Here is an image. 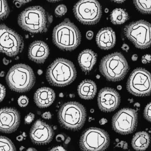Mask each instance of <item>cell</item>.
<instances>
[{"label": "cell", "mask_w": 151, "mask_h": 151, "mask_svg": "<svg viewBox=\"0 0 151 151\" xmlns=\"http://www.w3.org/2000/svg\"><path fill=\"white\" fill-rule=\"evenodd\" d=\"M52 22V16L40 6L26 9L18 18V24L22 29L34 34L47 32Z\"/></svg>", "instance_id": "cell-1"}, {"label": "cell", "mask_w": 151, "mask_h": 151, "mask_svg": "<svg viewBox=\"0 0 151 151\" xmlns=\"http://www.w3.org/2000/svg\"><path fill=\"white\" fill-rule=\"evenodd\" d=\"M54 44L63 51L75 50L80 45L81 35L78 28L66 19L54 28L52 34Z\"/></svg>", "instance_id": "cell-2"}, {"label": "cell", "mask_w": 151, "mask_h": 151, "mask_svg": "<svg viewBox=\"0 0 151 151\" xmlns=\"http://www.w3.org/2000/svg\"><path fill=\"white\" fill-rule=\"evenodd\" d=\"M77 71L74 64L70 61L59 58L47 68L46 78L54 86L63 87L70 84L76 79Z\"/></svg>", "instance_id": "cell-3"}, {"label": "cell", "mask_w": 151, "mask_h": 151, "mask_svg": "<svg viewBox=\"0 0 151 151\" xmlns=\"http://www.w3.org/2000/svg\"><path fill=\"white\" fill-rule=\"evenodd\" d=\"M86 116L84 107L75 101L65 103L58 112V119L60 125L64 129L74 131L79 130L83 127Z\"/></svg>", "instance_id": "cell-4"}, {"label": "cell", "mask_w": 151, "mask_h": 151, "mask_svg": "<svg viewBox=\"0 0 151 151\" xmlns=\"http://www.w3.org/2000/svg\"><path fill=\"white\" fill-rule=\"evenodd\" d=\"M35 76L32 69L24 64L14 65L6 77L9 88L14 91L25 92L30 90L35 83Z\"/></svg>", "instance_id": "cell-5"}, {"label": "cell", "mask_w": 151, "mask_h": 151, "mask_svg": "<svg viewBox=\"0 0 151 151\" xmlns=\"http://www.w3.org/2000/svg\"><path fill=\"white\" fill-rule=\"evenodd\" d=\"M99 69L107 80L117 82L125 77L129 67L123 55L120 52H115L105 56L101 60Z\"/></svg>", "instance_id": "cell-6"}, {"label": "cell", "mask_w": 151, "mask_h": 151, "mask_svg": "<svg viewBox=\"0 0 151 151\" xmlns=\"http://www.w3.org/2000/svg\"><path fill=\"white\" fill-rule=\"evenodd\" d=\"M110 143L108 133L104 130L96 127L86 129L80 138L79 145L84 151H104Z\"/></svg>", "instance_id": "cell-7"}, {"label": "cell", "mask_w": 151, "mask_h": 151, "mask_svg": "<svg viewBox=\"0 0 151 151\" xmlns=\"http://www.w3.org/2000/svg\"><path fill=\"white\" fill-rule=\"evenodd\" d=\"M124 33L136 47L144 49L151 45V24L144 20L131 23L126 26Z\"/></svg>", "instance_id": "cell-8"}, {"label": "cell", "mask_w": 151, "mask_h": 151, "mask_svg": "<svg viewBox=\"0 0 151 151\" xmlns=\"http://www.w3.org/2000/svg\"><path fill=\"white\" fill-rule=\"evenodd\" d=\"M73 12L76 18L86 25L96 24L102 15L101 6L97 0H80L74 6Z\"/></svg>", "instance_id": "cell-9"}, {"label": "cell", "mask_w": 151, "mask_h": 151, "mask_svg": "<svg viewBox=\"0 0 151 151\" xmlns=\"http://www.w3.org/2000/svg\"><path fill=\"white\" fill-rule=\"evenodd\" d=\"M24 47L21 35L5 24H0V52L14 57L22 52Z\"/></svg>", "instance_id": "cell-10"}, {"label": "cell", "mask_w": 151, "mask_h": 151, "mask_svg": "<svg viewBox=\"0 0 151 151\" xmlns=\"http://www.w3.org/2000/svg\"><path fill=\"white\" fill-rule=\"evenodd\" d=\"M127 88L130 93L135 96H149L151 93L150 73L143 68L135 69L128 78Z\"/></svg>", "instance_id": "cell-11"}, {"label": "cell", "mask_w": 151, "mask_h": 151, "mask_svg": "<svg viewBox=\"0 0 151 151\" xmlns=\"http://www.w3.org/2000/svg\"><path fill=\"white\" fill-rule=\"evenodd\" d=\"M138 114L135 109L125 108L119 110L112 119V126L119 134L127 135L134 131L137 125Z\"/></svg>", "instance_id": "cell-12"}, {"label": "cell", "mask_w": 151, "mask_h": 151, "mask_svg": "<svg viewBox=\"0 0 151 151\" xmlns=\"http://www.w3.org/2000/svg\"><path fill=\"white\" fill-rule=\"evenodd\" d=\"M54 136L52 128L40 119L37 120L32 125L30 136L34 144L45 145L50 143Z\"/></svg>", "instance_id": "cell-13"}, {"label": "cell", "mask_w": 151, "mask_h": 151, "mask_svg": "<svg viewBox=\"0 0 151 151\" xmlns=\"http://www.w3.org/2000/svg\"><path fill=\"white\" fill-rule=\"evenodd\" d=\"M20 123V113L16 109H0V132L10 133L15 131Z\"/></svg>", "instance_id": "cell-14"}, {"label": "cell", "mask_w": 151, "mask_h": 151, "mask_svg": "<svg viewBox=\"0 0 151 151\" xmlns=\"http://www.w3.org/2000/svg\"><path fill=\"white\" fill-rule=\"evenodd\" d=\"M121 101L119 93L113 88L105 87L100 91L98 98L99 108L101 111L110 112L119 106Z\"/></svg>", "instance_id": "cell-15"}, {"label": "cell", "mask_w": 151, "mask_h": 151, "mask_svg": "<svg viewBox=\"0 0 151 151\" xmlns=\"http://www.w3.org/2000/svg\"><path fill=\"white\" fill-rule=\"evenodd\" d=\"M49 48L45 42L37 40L32 43L28 51L30 60L37 63H43L49 55Z\"/></svg>", "instance_id": "cell-16"}, {"label": "cell", "mask_w": 151, "mask_h": 151, "mask_svg": "<svg viewBox=\"0 0 151 151\" xmlns=\"http://www.w3.org/2000/svg\"><path fill=\"white\" fill-rule=\"evenodd\" d=\"M115 33L111 28L107 27L101 29L96 36L98 46L103 50H107L113 48L116 44Z\"/></svg>", "instance_id": "cell-17"}, {"label": "cell", "mask_w": 151, "mask_h": 151, "mask_svg": "<svg viewBox=\"0 0 151 151\" xmlns=\"http://www.w3.org/2000/svg\"><path fill=\"white\" fill-rule=\"evenodd\" d=\"M54 91L49 87L39 88L35 92L34 96L35 103L40 108H45L51 106L55 100Z\"/></svg>", "instance_id": "cell-18"}, {"label": "cell", "mask_w": 151, "mask_h": 151, "mask_svg": "<svg viewBox=\"0 0 151 151\" xmlns=\"http://www.w3.org/2000/svg\"><path fill=\"white\" fill-rule=\"evenodd\" d=\"M97 55L92 50L86 49L78 55V62L82 70L88 73L92 70L97 62Z\"/></svg>", "instance_id": "cell-19"}, {"label": "cell", "mask_w": 151, "mask_h": 151, "mask_svg": "<svg viewBox=\"0 0 151 151\" xmlns=\"http://www.w3.org/2000/svg\"><path fill=\"white\" fill-rule=\"evenodd\" d=\"M97 86L93 81L86 79L80 83L78 92L80 98L85 100L93 99L97 93Z\"/></svg>", "instance_id": "cell-20"}, {"label": "cell", "mask_w": 151, "mask_h": 151, "mask_svg": "<svg viewBox=\"0 0 151 151\" xmlns=\"http://www.w3.org/2000/svg\"><path fill=\"white\" fill-rule=\"evenodd\" d=\"M150 142V137L148 133L142 131L137 132L132 140V145L137 151H144L148 147Z\"/></svg>", "instance_id": "cell-21"}, {"label": "cell", "mask_w": 151, "mask_h": 151, "mask_svg": "<svg viewBox=\"0 0 151 151\" xmlns=\"http://www.w3.org/2000/svg\"><path fill=\"white\" fill-rule=\"evenodd\" d=\"M129 18L128 13L122 9H116L110 14V20L112 23L120 25L124 23Z\"/></svg>", "instance_id": "cell-22"}, {"label": "cell", "mask_w": 151, "mask_h": 151, "mask_svg": "<svg viewBox=\"0 0 151 151\" xmlns=\"http://www.w3.org/2000/svg\"><path fill=\"white\" fill-rule=\"evenodd\" d=\"M136 8L144 14H151V0H133Z\"/></svg>", "instance_id": "cell-23"}, {"label": "cell", "mask_w": 151, "mask_h": 151, "mask_svg": "<svg viewBox=\"0 0 151 151\" xmlns=\"http://www.w3.org/2000/svg\"><path fill=\"white\" fill-rule=\"evenodd\" d=\"M15 146L8 138L0 136V151H15Z\"/></svg>", "instance_id": "cell-24"}, {"label": "cell", "mask_w": 151, "mask_h": 151, "mask_svg": "<svg viewBox=\"0 0 151 151\" xmlns=\"http://www.w3.org/2000/svg\"><path fill=\"white\" fill-rule=\"evenodd\" d=\"M9 13L10 9L7 0H0V20L6 19Z\"/></svg>", "instance_id": "cell-25"}, {"label": "cell", "mask_w": 151, "mask_h": 151, "mask_svg": "<svg viewBox=\"0 0 151 151\" xmlns=\"http://www.w3.org/2000/svg\"><path fill=\"white\" fill-rule=\"evenodd\" d=\"M67 12V8L64 5H59L55 9V15L58 17L63 16Z\"/></svg>", "instance_id": "cell-26"}, {"label": "cell", "mask_w": 151, "mask_h": 151, "mask_svg": "<svg viewBox=\"0 0 151 151\" xmlns=\"http://www.w3.org/2000/svg\"><path fill=\"white\" fill-rule=\"evenodd\" d=\"M151 102H149L145 108L144 110V116L145 118L148 122H151Z\"/></svg>", "instance_id": "cell-27"}, {"label": "cell", "mask_w": 151, "mask_h": 151, "mask_svg": "<svg viewBox=\"0 0 151 151\" xmlns=\"http://www.w3.org/2000/svg\"><path fill=\"white\" fill-rule=\"evenodd\" d=\"M29 102V99L25 96H21L18 100V105L22 107L26 106Z\"/></svg>", "instance_id": "cell-28"}, {"label": "cell", "mask_w": 151, "mask_h": 151, "mask_svg": "<svg viewBox=\"0 0 151 151\" xmlns=\"http://www.w3.org/2000/svg\"><path fill=\"white\" fill-rule=\"evenodd\" d=\"M35 118V115L32 113L28 114L24 118V122L26 124H30Z\"/></svg>", "instance_id": "cell-29"}, {"label": "cell", "mask_w": 151, "mask_h": 151, "mask_svg": "<svg viewBox=\"0 0 151 151\" xmlns=\"http://www.w3.org/2000/svg\"><path fill=\"white\" fill-rule=\"evenodd\" d=\"M6 94V89L5 86L0 83V102L4 100Z\"/></svg>", "instance_id": "cell-30"}, {"label": "cell", "mask_w": 151, "mask_h": 151, "mask_svg": "<svg viewBox=\"0 0 151 151\" xmlns=\"http://www.w3.org/2000/svg\"><path fill=\"white\" fill-rule=\"evenodd\" d=\"M151 61V55H145L142 57V62L144 64L150 63Z\"/></svg>", "instance_id": "cell-31"}, {"label": "cell", "mask_w": 151, "mask_h": 151, "mask_svg": "<svg viewBox=\"0 0 151 151\" xmlns=\"http://www.w3.org/2000/svg\"><path fill=\"white\" fill-rule=\"evenodd\" d=\"M116 146L117 147H120L124 149H126L128 148V144L124 141H120L119 143L117 144Z\"/></svg>", "instance_id": "cell-32"}, {"label": "cell", "mask_w": 151, "mask_h": 151, "mask_svg": "<svg viewBox=\"0 0 151 151\" xmlns=\"http://www.w3.org/2000/svg\"><path fill=\"white\" fill-rule=\"evenodd\" d=\"M42 117L45 119L49 120L52 117V115L50 112H46L42 115Z\"/></svg>", "instance_id": "cell-33"}, {"label": "cell", "mask_w": 151, "mask_h": 151, "mask_svg": "<svg viewBox=\"0 0 151 151\" xmlns=\"http://www.w3.org/2000/svg\"><path fill=\"white\" fill-rule=\"evenodd\" d=\"M56 139L58 142H62V141H64L65 139V137L63 134H59L56 136Z\"/></svg>", "instance_id": "cell-34"}, {"label": "cell", "mask_w": 151, "mask_h": 151, "mask_svg": "<svg viewBox=\"0 0 151 151\" xmlns=\"http://www.w3.org/2000/svg\"><path fill=\"white\" fill-rule=\"evenodd\" d=\"M93 36V33L91 31H89L87 32V33H86V38L89 40H91L92 39Z\"/></svg>", "instance_id": "cell-35"}, {"label": "cell", "mask_w": 151, "mask_h": 151, "mask_svg": "<svg viewBox=\"0 0 151 151\" xmlns=\"http://www.w3.org/2000/svg\"><path fill=\"white\" fill-rule=\"evenodd\" d=\"M51 151H66L63 147L61 146H57L53 147Z\"/></svg>", "instance_id": "cell-36"}, {"label": "cell", "mask_w": 151, "mask_h": 151, "mask_svg": "<svg viewBox=\"0 0 151 151\" xmlns=\"http://www.w3.org/2000/svg\"><path fill=\"white\" fill-rule=\"evenodd\" d=\"M14 1L20 4H24L30 2L32 0H14Z\"/></svg>", "instance_id": "cell-37"}, {"label": "cell", "mask_w": 151, "mask_h": 151, "mask_svg": "<svg viewBox=\"0 0 151 151\" xmlns=\"http://www.w3.org/2000/svg\"><path fill=\"white\" fill-rule=\"evenodd\" d=\"M26 137V135L24 132L22 135H20V136L17 137V139L18 141H21L23 139L24 137Z\"/></svg>", "instance_id": "cell-38"}, {"label": "cell", "mask_w": 151, "mask_h": 151, "mask_svg": "<svg viewBox=\"0 0 151 151\" xmlns=\"http://www.w3.org/2000/svg\"><path fill=\"white\" fill-rule=\"evenodd\" d=\"M122 48L124 51H125V52H128V51L129 50V46L125 44H124L123 45Z\"/></svg>", "instance_id": "cell-39"}, {"label": "cell", "mask_w": 151, "mask_h": 151, "mask_svg": "<svg viewBox=\"0 0 151 151\" xmlns=\"http://www.w3.org/2000/svg\"><path fill=\"white\" fill-rule=\"evenodd\" d=\"M107 119H105V118H102L100 121H99L100 124L101 125H103L105 124L107 122Z\"/></svg>", "instance_id": "cell-40"}, {"label": "cell", "mask_w": 151, "mask_h": 151, "mask_svg": "<svg viewBox=\"0 0 151 151\" xmlns=\"http://www.w3.org/2000/svg\"><path fill=\"white\" fill-rule=\"evenodd\" d=\"M3 63H4L5 65H8L9 64V63H10V62H9V60H7L6 58H4V59H3Z\"/></svg>", "instance_id": "cell-41"}, {"label": "cell", "mask_w": 151, "mask_h": 151, "mask_svg": "<svg viewBox=\"0 0 151 151\" xmlns=\"http://www.w3.org/2000/svg\"><path fill=\"white\" fill-rule=\"evenodd\" d=\"M112 1L117 3H122L124 2L126 0H111Z\"/></svg>", "instance_id": "cell-42"}, {"label": "cell", "mask_w": 151, "mask_h": 151, "mask_svg": "<svg viewBox=\"0 0 151 151\" xmlns=\"http://www.w3.org/2000/svg\"><path fill=\"white\" fill-rule=\"evenodd\" d=\"M138 59V56L137 55L135 54L133 55L132 56V61H135L137 60Z\"/></svg>", "instance_id": "cell-43"}, {"label": "cell", "mask_w": 151, "mask_h": 151, "mask_svg": "<svg viewBox=\"0 0 151 151\" xmlns=\"http://www.w3.org/2000/svg\"><path fill=\"white\" fill-rule=\"evenodd\" d=\"M70 138L69 137H68L67 139H66V140L65 141V144L67 145V144H69L70 142Z\"/></svg>", "instance_id": "cell-44"}, {"label": "cell", "mask_w": 151, "mask_h": 151, "mask_svg": "<svg viewBox=\"0 0 151 151\" xmlns=\"http://www.w3.org/2000/svg\"><path fill=\"white\" fill-rule=\"evenodd\" d=\"M48 1L51 2H58V1H60L61 0H47Z\"/></svg>", "instance_id": "cell-45"}, {"label": "cell", "mask_w": 151, "mask_h": 151, "mask_svg": "<svg viewBox=\"0 0 151 151\" xmlns=\"http://www.w3.org/2000/svg\"><path fill=\"white\" fill-rule=\"evenodd\" d=\"M5 72L4 71H2L1 72V73H0V76L1 77H3L5 76Z\"/></svg>", "instance_id": "cell-46"}, {"label": "cell", "mask_w": 151, "mask_h": 151, "mask_svg": "<svg viewBox=\"0 0 151 151\" xmlns=\"http://www.w3.org/2000/svg\"><path fill=\"white\" fill-rule=\"evenodd\" d=\"M38 74L39 75H42V73H43V71L41 70H39L37 71Z\"/></svg>", "instance_id": "cell-47"}, {"label": "cell", "mask_w": 151, "mask_h": 151, "mask_svg": "<svg viewBox=\"0 0 151 151\" xmlns=\"http://www.w3.org/2000/svg\"><path fill=\"white\" fill-rule=\"evenodd\" d=\"M36 149H34V148H32V147H30L29 148V149L27 150V151H36Z\"/></svg>", "instance_id": "cell-48"}, {"label": "cell", "mask_w": 151, "mask_h": 151, "mask_svg": "<svg viewBox=\"0 0 151 151\" xmlns=\"http://www.w3.org/2000/svg\"><path fill=\"white\" fill-rule=\"evenodd\" d=\"M122 87L121 86H117V89H118V90H121V89H122Z\"/></svg>", "instance_id": "cell-49"}, {"label": "cell", "mask_w": 151, "mask_h": 151, "mask_svg": "<svg viewBox=\"0 0 151 151\" xmlns=\"http://www.w3.org/2000/svg\"><path fill=\"white\" fill-rule=\"evenodd\" d=\"M60 97H63V93H60L59 95Z\"/></svg>", "instance_id": "cell-50"}]
</instances>
